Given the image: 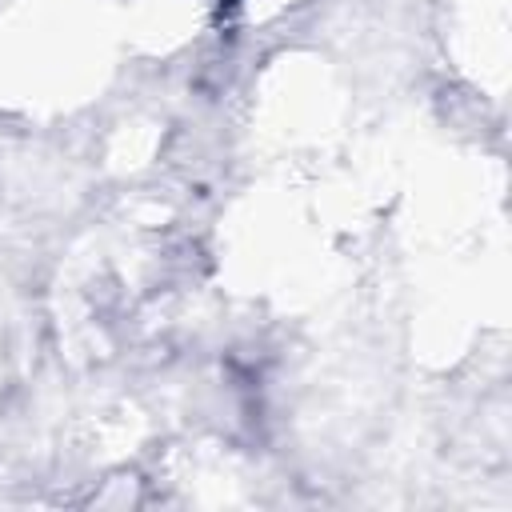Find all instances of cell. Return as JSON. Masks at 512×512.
<instances>
[{
    "instance_id": "obj_1",
    "label": "cell",
    "mask_w": 512,
    "mask_h": 512,
    "mask_svg": "<svg viewBox=\"0 0 512 512\" xmlns=\"http://www.w3.org/2000/svg\"><path fill=\"white\" fill-rule=\"evenodd\" d=\"M224 4H236V0H224Z\"/></svg>"
}]
</instances>
